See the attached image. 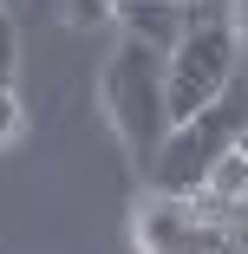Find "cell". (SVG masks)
Returning a JSON list of instances; mask_svg holds the SVG:
<instances>
[{
    "label": "cell",
    "mask_w": 248,
    "mask_h": 254,
    "mask_svg": "<svg viewBox=\"0 0 248 254\" xmlns=\"http://www.w3.org/2000/svg\"><path fill=\"white\" fill-rule=\"evenodd\" d=\"M26 130V111H20V98H13V85H0V143H13Z\"/></svg>",
    "instance_id": "obj_6"
},
{
    "label": "cell",
    "mask_w": 248,
    "mask_h": 254,
    "mask_svg": "<svg viewBox=\"0 0 248 254\" xmlns=\"http://www.w3.org/2000/svg\"><path fill=\"white\" fill-rule=\"evenodd\" d=\"M111 7H118V33L157 46V53H176V39L196 26L183 0H111Z\"/></svg>",
    "instance_id": "obj_4"
},
{
    "label": "cell",
    "mask_w": 248,
    "mask_h": 254,
    "mask_svg": "<svg viewBox=\"0 0 248 254\" xmlns=\"http://www.w3.org/2000/svg\"><path fill=\"white\" fill-rule=\"evenodd\" d=\"M13 65H20V33L13 20H0V85H13Z\"/></svg>",
    "instance_id": "obj_7"
},
{
    "label": "cell",
    "mask_w": 248,
    "mask_h": 254,
    "mask_svg": "<svg viewBox=\"0 0 248 254\" xmlns=\"http://www.w3.org/2000/svg\"><path fill=\"white\" fill-rule=\"evenodd\" d=\"M242 78V33L235 26H189L176 39V53H170V124L196 118V111H209L216 98Z\"/></svg>",
    "instance_id": "obj_3"
},
{
    "label": "cell",
    "mask_w": 248,
    "mask_h": 254,
    "mask_svg": "<svg viewBox=\"0 0 248 254\" xmlns=\"http://www.w3.org/2000/svg\"><path fill=\"white\" fill-rule=\"evenodd\" d=\"M229 26H235L242 46H248V0H229Z\"/></svg>",
    "instance_id": "obj_8"
},
{
    "label": "cell",
    "mask_w": 248,
    "mask_h": 254,
    "mask_svg": "<svg viewBox=\"0 0 248 254\" xmlns=\"http://www.w3.org/2000/svg\"><path fill=\"white\" fill-rule=\"evenodd\" d=\"M105 118L124 143V157L137 170H151V157L164 150L170 137V53H157V46H144V39H118L111 46V59H105Z\"/></svg>",
    "instance_id": "obj_1"
},
{
    "label": "cell",
    "mask_w": 248,
    "mask_h": 254,
    "mask_svg": "<svg viewBox=\"0 0 248 254\" xmlns=\"http://www.w3.org/2000/svg\"><path fill=\"white\" fill-rule=\"evenodd\" d=\"M66 20L72 26H105V20H118V7L111 0H66Z\"/></svg>",
    "instance_id": "obj_5"
},
{
    "label": "cell",
    "mask_w": 248,
    "mask_h": 254,
    "mask_svg": "<svg viewBox=\"0 0 248 254\" xmlns=\"http://www.w3.org/2000/svg\"><path fill=\"white\" fill-rule=\"evenodd\" d=\"M242 130H248V85L235 78L209 111H196V118L170 124V137H164V150L151 157L144 183H151L157 195H203L209 170L242 143Z\"/></svg>",
    "instance_id": "obj_2"
}]
</instances>
